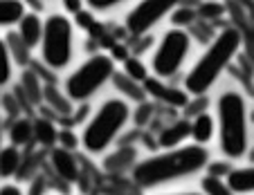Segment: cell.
<instances>
[{
  "mask_svg": "<svg viewBox=\"0 0 254 195\" xmlns=\"http://www.w3.org/2000/svg\"><path fill=\"white\" fill-rule=\"evenodd\" d=\"M130 119V105L120 97L106 99L99 108L95 110V114L90 117V121L86 124L81 133V146L92 155H99L106 148L111 146L120 133L124 130V126Z\"/></svg>",
  "mask_w": 254,
  "mask_h": 195,
  "instance_id": "4",
  "label": "cell"
},
{
  "mask_svg": "<svg viewBox=\"0 0 254 195\" xmlns=\"http://www.w3.org/2000/svg\"><path fill=\"white\" fill-rule=\"evenodd\" d=\"M5 43H7V49H9L11 58H14V61H18L20 65H23V63L29 58V48L18 38V34H9V38H7Z\"/></svg>",
  "mask_w": 254,
  "mask_h": 195,
  "instance_id": "22",
  "label": "cell"
},
{
  "mask_svg": "<svg viewBox=\"0 0 254 195\" xmlns=\"http://www.w3.org/2000/svg\"><path fill=\"white\" fill-rule=\"evenodd\" d=\"M178 7V0H139L137 5L126 14V29L130 36H144L153 29L167 14Z\"/></svg>",
  "mask_w": 254,
  "mask_h": 195,
  "instance_id": "8",
  "label": "cell"
},
{
  "mask_svg": "<svg viewBox=\"0 0 254 195\" xmlns=\"http://www.w3.org/2000/svg\"><path fill=\"white\" fill-rule=\"evenodd\" d=\"M41 58L50 70H63L70 65L74 52V27L63 14H52L43 20L41 32Z\"/></svg>",
  "mask_w": 254,
  "mask_h": 195,
  "instance_id": "5",
  "label": "cell"
},
{
  "mask_svg": "<svg viewBox=\"0 0 254 195\" xmlns=\"http://www.w3.org/2000/svg\"><path fill=\"white\" fill-rule=\"evenodd\" d=\"M83 2H86L90 9H95V11H108V9H113V7L126 2V0H83Z\"/></svg>",
  "mask_w": 254,
  "mask_h": 195,
  "instance_id": "26",
  "label": "cell"
},
{
  "mask_svg": "<svg viewBox=\"0 0 254 195\" xmlns=\"http://www.w3.org/2000/svg\"><path fill=\"white\" fill-rule=\"evenodd\" d=\"M50 159H52V166H54V171H57V175L61 177V180H67V182H77L79 180V164L67 148H63V146L54 148Z\"/></svg>",
  "mask_w": 254,
  "mask_h": 195,
  "instance_id": "9",
  "label": "cell"
},
{
  "mask_svg": "<svg viewBox=\"0 0 254 195\" xmlns=\"http://www.w3.org/2000/svg\"><path fill=\"white\" fill-rule=\"evenodd\" d=\"M243 36L239 29L225 27L218 32V36L209 43V48L200 54L193 67L185 76V92L189 97H205L207 90L218 81V76L225 72V67L232 63V58L239 54Z\"/></svg>",
  "mask_w": 254,
  "mask_h": 195,
  "instance_id": "2",
  "label": "cell"
},
{
  "mask_svg": "<svg viewBox=\"0 0 254 195\" xmlns=\"http://www.w3.org/2000/svg\"><path fill=\"white\" fill-rule=\"evenodd\" d=\"M144 88L151 92L153 97H158L160 101H164V103H171V105H187L189 101V95L185 90H176V88H167L160 83V79H146L144 81Z\"/></svg>",
  "mask_w": 254,
  "mask_h": 195,
  "instance_id": "12",
  "label": "cell"
},
{
  "mask_svg": "<svg viewBox=\"0 0 254 195\" xmlns=\"http://www.w3.org/2000/svg\"><path fill=\"white\" fill-rule=\"evenodd\" d=\"M20 168V150L18 146H5L0 148V177L2 180H9L18 173Z\"/></svg>",
  "mask_w": 254,
  "mask_h": 195,
  "instance_id": "16",
  "label": "cell"
},
{
  "mask_svg": "<svg viewBox=\"0 0 254 195\" xmlns=\"http://www.w3.org/2000/svg\"><path fill=\"white\" fill-rule=\"evenodd\" d=\"M200 193L202 195H234L230 191V186H227L225 177L211 175V173H207L200 180Z\"/></svg>",
  "mask_w": 254,
  "mask_h": 195,
  "instance_id": "18",
  "label": "cell"
},
{
  "mask_svg": "<svg viewBox=\"0 0 254 195\" xmlns=\"http://www.w3.org/2000/svg\"><path fill=\"white\" fill-rule=\"evenodd\" d=\"M214 135H216V121L209 112H198L193 117V121H189V137L198 146L209 144L214 139Z\"/></svg>",
  "mask_w": 254,
  "mask_h": 195,
  "instance_id": "10",
  "label": "cell"
},
{
  "mask_svg": "<svg viewBox=\"0 0 254 195\" xmlns=\"http://www.w3.org/2000/svg\"><path fill=\"white\" fill-rule=\"evenodd\" d=\"M23 88H25V92H27L34 101H39L41 97H43V88H41L39 79H36L32 72H25V74H23Z\"/></svg>",
  "mask_w": 254,
  "mask_h": 195,
  "instance_id": "24",
  "label": "cell"
},
{
  "mask_svg": "<svg viewBox=\"0 0 254 195\" xmlns=\"http://www.w3.org/2000/svg\"><path fill=\"white\" fill-rule=\"evenodd\" d=\"M23 0H0V27H14L25 16Z\"/></svg>",
  "mask_w": 254,
  "mask_h": 195,
  "instance_id": "15",
  "label": "cell"
},
{
  "mask_svg": "<svg viewBox=\"0 0 254 195\" xmlns=\"http://www.w3.org/2000/svg\"><path fill=\"white\" fill-rule=\"evenodd\" d=\"M63 7L67 11H72V14H79L83 9V0H63Z\"/></svg>",
  "mask_w": 254,
  "mask_h": 195,
  "instance_id": "29",
  "label": "cell"
},
{
  "mask_svg": "<svg viewBox=\"0 0 254 195\" xmlns=\"http://www.w3.org/2000/svg\"><path fill=\"white\" fill-rule=\"evenodd\" d=\"M193 18V14L189 9H178L176 14H173V23L180 27V25H185V23H189V20Z\"/></svg>",
  "mask_w": 254,
  "mask_h": 195,
  "instance_id": "28",
  "label": "cell"
},
{
  "mask_svg": "<svg viewBox=\"0 0 254 195\" xmlns=\"http://www.w3.org/2000/svg\"><path fill=\"white\" fill-rule=\"evenodd\" d=\"M0 195H23V189L20 186H16V184H2L0 186Z\"/></svg>",
  "mask_w": 254,
  "mask_h": 195,
  "instance_id": "30",
  "label": "cell"
},
{
  "mask_svg": "<svg viewBox=\"0 0 254 195\" xmlns=\"http://www.w3.org/2000/svg\"><path fill=\"white\" fill-rule=\"evenodd\" d=\"M115 74V58L99 52L92 54L88 61H83L70 76L65 79V97L70 101H86L95 95L97 90L106 86Z\"/></svg>",
  "mask_w": 254,
  "mask_h": 195,
  "instance_id": "6",
  "label": "cell"
},
{
  "mask_svg": "<svg viewBox=\"0 0 254 195\" xmlns=\"http://www.w3.org/2000/svg\"><path fill=\"white\" fill-rule=\"evenodd\" d=\"M14 76V58H11L9 49H7L5 38H0V88L7 86Z\"/></svg>",
  "mask_w": 254,
  "mask_h": 195,
  "instance_id": "20",
  "label": "cell"
},
{
  "mask_svg": "<svg viewBox=\"0 0 254 195\" xmlns=\"http://www.w3.org/2000/svg\"><path fill=\"white\" fill-rule=\"evenodd\" d=\"M153 112V108H151L149 103H144V105H139V110H137V121L139 124H144V121L149 119V114Z\"/></svg>",
  "mask_w": 254,
  "mask_h": 195,
  "instance_id": "31",
  "label": "cell"
},
{
  "mask_svg": "<svg viewBox=\"0 0 254 195\" xmlns=\"http://www.w3.org/2000/svg\"><path fill=\"white\" fill-rule=\"evenodd\" d=\"M124 72H126V76L128 79H133L135 83H139V81H146L149 79V70L144 67V63L139 61V58H126L124 61Z\"/></svg>",
  "mask_w": 254,
  "mask_h": 195,
  "instance_id": "23",
  "label": "cell"
},
{
  "mask_svg": "<svg viewBox=\"0 0 254 195\" xmlns=\"http://www.w3.org/2000/svg\"><path fill=\"white\" fill-rule=\"evenodd\" d=\"M32 135L39 144H43V146H52V144H57L59 130L54 128V124L50 119H43V117H41V119L32 121Z\"/></svg>",
  "mask_w": 254,
  "mask_h": 195,
  "instance_id": "17",
  "label": "cell"
},
{
  "mask_svg": "<svg viewBox=\"0 0 254 195\" xmlns=\"http://www.w3.org/2000/svg\"><path fill=\"white\" fill-rule=\"evenodd\" d=\"M115 83L122 88H126V95H130L133 99H144V92L137 88V83L133 81V79H128V76H115Z\"/></svg>",
  "mask_w": 254,
  "mask_h": 195,
  "instance_id": "25",
  "label": "cell"
},
{
  "mask_svg": "<svg viewBox=\"0 0 254 195\" xmlns=\"http://www.w3.org/2000/svg\"><path fill=\"white\" fill-rule=\"evenodd\" d=\"M191 52V36L183 27H171L160 38L155 52L151 54V70L155 79H169L185 65Z\"/></svg>",
  "mask_w": 254,
  "mask_h": 195,
  "instance_id": "7",
  "label": "cell"
},
{
  "mask_svg": "<svg viewBox=\"0 0 254 195\" xmlns=\"http://www.w3.org/2000/svg\"><path fill=\"white\" fill-rule=\"evenodd\" d=\"M57 139H61V144H63V148H67V150H70V148H74L79 144V139L74 137V135L70 133V130H63V133H59V137Z\"/></svg>",
  "mask_w": 254,
  "mask_h": 195,
  "instance_id": "27",
  "label": "cell"
},
{
  "mask_svg": "<svg viewBox=\"0 0 254 195\" xmlns=\"http://www.w3.org/2000/svg\"><path fill=\"white\" fill-rule=\"evenodd\" d=\"M160 195H202V193H196V191H189V193H160Z\"/></svg>",
  "mask_w": 254,
  "mask_h": 195,
  "instance_id": "32",
  "label": "cell"
},
{
  "mask_svg": "<svg viewBox=\"0 0 254 195\" xmlns=\"http://www.w3.org/2000/svg\"><path fill=\"white\" fill-rule=\"evenodd\" d=\"M43 97L54 110H59V112H63V114L72 112V101L67 99V97H63V92L57 90V88H52V86L43 88Z\"/></svg>",
  "mask_w": 254,
  "mask_h": 195,
  "instance_id": "21",
  "label": "cell"
},
{
  "mask_svg": "<svg viewBox=\"0 0 254 195\" xmlns=\"http://www.w3.org/2000/svg\"><path fill=\"white\" fill-rule=\"evenodd\" d=\"M189 137V121L187 119H180L176 121L173 126L164 128L160 133V146L162 148H176V146H183Z\"/></svg>",
  "mask_w": 254,
  "mask_h": 195,
  "instance_id": "14",
  "label": "cell"
},
{
  "mask_svg": "<svg viewBox=\"0 0 254 195\" xmlns=\"http://www.w3.org/2000/svg\"><path fill=\"white\" fill-rule=\"evenodd\" d=\"M227 186L234 195H252L254 191V171L252 166H239L227 171Z\"/></svg>",
  "mask_w": 254,
  "mask_h": 195,
  "instance_id": "13",
  "label": "cell"
},
{
  "mask_svg": "<svg viewBox=\"0 0 254 195\" xmlns=\"http://www.w3.org/2000/svg\"><path fill=\"white\" fill-rule=\"evenodd\" d=\"M214 121L223 155L230 159H241L250 148V119L245 97L236 90L223 92L216 101Z\"/></svg>",
  "mask_w": 254,
  "mask_h": 195,
  "instance_id": "3",
  "label": "cell"
},
{
  "mask_svg": "<svg viewBox=\"0 0 254 195\" xmlns=\"http://www.w3.org/2000/svg\"><path fill=\"white\" fill-rule=\"evenodd\" d=\"M41 32H43V18L39 14L25 11V16L18 20V38L27 48H36L41 41Z\"/></svg>",
  "mask_w": 254,
  "mask_h": 195,
  "instance_id": "11",
  "label": "cell"
},
{
  "mask_svg": "<svg viewBox=\"0 0 254 195\" xmlns=\"http://www.w3.org/2000/svg\"><path fill=\"white\" fill-rule=\"evenodd\" d=\"M205 166H209V150L198 144H187V146L164 148V152L151 155L135 164L133 180L142 189H153L180 177L196 175Z\"/></svg>",
  "mask_w": 254,
  "mask_h": 195,
  "instance_id": "1",
  "label": "cell"
},
{
  "mask_svg": "<svg viewBox=\"0 0 254 195\" xmlns=\"http://www.w3.org/2000/svg\"><path fill=\"white\" fill-rule=\"evenodd\" d=\"M29 139H34L32 135V121L27 119H18L11 124L9 128V142L11 146H25V144H29Z\"/></svg>",
  "mask_w": 254,
  "mask_h": 195,
  "instance_id": "19",
  "label": "cell"
}]
</instances>
